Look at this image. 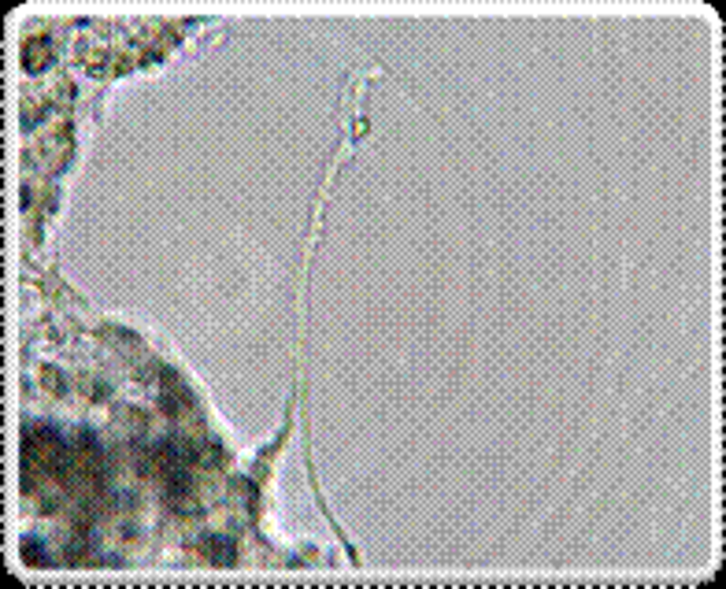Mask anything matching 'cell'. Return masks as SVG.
Segmentation results:
<instances>
[{
	"mask_svg": "<svg viewBox=\"0 0 726 589\" xmlns=\"http://www.w3.org/2000/svg\"><path fill=\"white\" fill-rule=\"evenodd\" d=\"M208 556H211L215 563H223V567H230V563L237 560V549H234V541H230V538L215 534V538L208 541Z\"/></svg>",
	"mask_w": 726,
	"mask_h": 589,
	"instance_id": "obj_1",
	"label": "cell"
},
{
	"mask_svg": "<svg viewBox=\"0 0 726 589\" xmlns=\"http://www.w3.org/2000/svg\"><path fill=\"white\" fill-rule=\"evenodd\" d=\"M22 556H26L33 567H49V552H45L41 545H33V538L22 541Z\"/></svg>",
	"mask_w": 726,
	"mask_h": 589,
	"instance_id": "obj_2",
	"label": "cell"
}]
</instances>
